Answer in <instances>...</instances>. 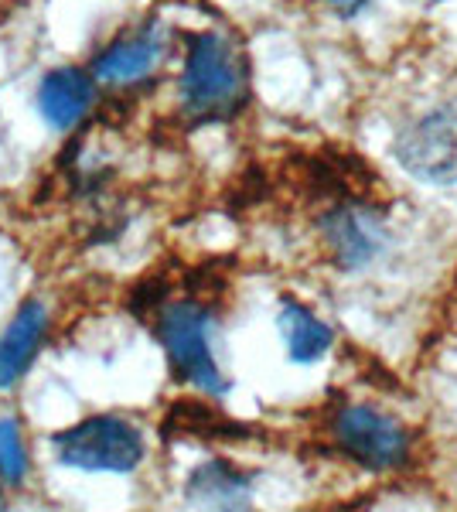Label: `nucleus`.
Wrapping results in <instances>:
<instances>
[{
	"mask_svg": "<svg viewBox=\"0 0 457 512\" xmlns=\"http://www.w3.org/2000/svg\"><path fill=\"white\" fill-rule=\"evenodd\" d=\"M324 4H328L331 11L338 14V18H355V14H362L365 7L372 4V0H324Z\"/></svg>",
	"mask_w": 457,
	"mask_h": 512,
	"instance_id": "nucleus-14",
	"label": "nucleus"
},
{
	"mask_svg": "<svg viewBox=\"0 0 457 512\" xmlns=\"http://www.w3.org/2000/svg\"><path fill=\"white\" fill-rule=\"evenodd\" d=\"M396 161L420 181L454 185L457 181V103L437 106L434 113L396 137Z\"/></svg>",
	"mask_w": 457,
	"mask_h": 512,
	"instance_id": "nucleus-4",
	"label": "nucleus"
},
{
	"mask_svg": "<svg viewBox=\"0 0 457 512\" xmlns=\"http://www.w3.org/2000/svg\"><path fill=\"white\" fill-rule=\"evenodd\" d=\"M96 99V76H86L82 69H55L41 79L38 110L55 130H69L86 117Z\"/></svg>",
	"mask_w": 457,
	"mask_h": 512,
	"instance_id": "nucleus-9",
	"label": "nucleus"
},
{
	"mask_svg": "<svg viewBox=\"0 0 457 512\" xmlns=\"http://www.w3.org/2000/svg\"><path fill=\"white\" fill-rule=\"evenodd\" d=\"M280 335H284L287 355L301 366L324 359L335 342V332L314 311H307L301 301H290V297L280 304Z\"/></svg>",
	"mask_w": 457,
	"mask_h": 512,
	"instance_id": "nucleus-11",
	"label": "nucleus"
},
{
	"mask_svg": "<svg viewBox=\"0 0 457 512\" xmlns=\"http://www.w3.org/2000/svg\"><path fill=\"white\" fill-rule=\"evenodd\" d=\"M157 338L168 352L171 369L181 379L195 383L202 393H229V379L222 376L212 355V315L195 301H164L157 308Z\"/></svg>",
	"mask_w": 457,
	"mask_h": 512,
	"instance_id": "nucleus-2",
	"label": "nucleus"
},
{
	"mask_svg": "<svg viewBox=\"0 0 457 512\" xmlns=\"http://www.w3.org/2000/svg\"><path fill=\"white\" fill-rule=\"evenodd\" d=\"M0 509H4V489H0Z\"/></svg>",
	"mask_w": 457,
	"mask_h": 512,
	"instance_id": "nucleus-15",
	"label": "nucleus"
},
{
	"mask_svg": "<svg viewBox=\"0 0 457 512\" xmlns=\"http://www.w3.org/2000/svg\"><path fill=\"white\" fill-rule=\"evenodd\" d=\"M335 441L348 458L359 461L369 472L400 468L410 454V434L396 417L376 407H345L335 417Z\"/></svg>",
	"mask_w": 457,
	"mask_h": 512,
	"instance_id": "nucleus-5",
	"label": "nucleus"
},
{
	"mask_svg": "<svg viewBox=\"0 0 457 512\" xmlns=\"http://www.w3.org/2000/svg\"><path fill=\"white\" fill-rule=\"evenodd\" d=\"M321 233L335 253L338 267L359 270L372 263L386 246V229H382L379 212L359 202H342L321 219Z\"/></svg>",
	"mask_w": 457,
	"mask_h": 512,
	"instance_id": "nucleus-6",
	"label": "nucleus"
},
{
	"mask_svg": "<svg viewBox=\"0 0 457 512\" xmlns=\"http://www.w3.org/2000/svg\"><path fill=\"white\" fill-rule=\"evenodd\" d=\"M28 475V454L14 420H0V478L7 485H21Z\"/></svg>",
	"mask_w": 457,
	"mask_h": 512,
	"instance_id": "nucleus-13",
	"label": "nucleus"
},
{
	"mask_svg": "<svg viewBox=\"0 0 457 512\" xmlns=\"http://www.w3.org/2000/svg\"><path fill=\"white\" fill-rule=\"evenodd\" d=\"M164 55V35L161 28L140 24V28L127 31L106 48L103 55L93 62V76L103 82H116V86H130V82L151 76Z\"/></svg>",
	"mask_w": 457,
	"mask_h": 512,
	"instance_id": "nucleus-7",
	"label": "nucleus"
},
{
	"mask_svg": "<svg viewBox=\"0 0 457 512\" xmlns=\"http://www.w3.org/2000/svg\"><path fill=\"white\" fill-rule=\"evenodd\" d=\"M48 315L41 301H24L11 325L0 332V390H11L31 369L35 355L45 342Z\"/></svg>",
	"mask_w": 457,
	"mask_h": 512,
	"instance_id": "nucleus-8",
	"label": "nucleus"
},
{
	"mask_svg": "<svg viewBox=\"0 0 457 512\" xmlns=\"http://www.w3.org/2000/svg\"><path fill=\"white\" fill-rule=\"evenodd\" d=\"M55 458L79 472L127 475L144 461V437L123 417H89L52 437Z\"/></svg>",
	"mask_w": 457,
	"mask_h": 512,
	"instance_id": "nucleus-3",
	"label": "nucleus"
},
{
	"mask_svg": "<svg viewBox=\"0 0 457 512\" xmlns=\"http://www.w3.org/2000/svg\"><path fill=\"white\" fill-rule=\"evenodd\" d=\"M164 437H205V441H232V437H246L249 431L243 424H232L219 410L202 400H181L178 407L168 410L161 424Z\"/></svg>",
	"mask_w": 457,
	"mask_h": 512,
	"instance_id": "nucleus-12",
	"label": "nucleus"
},
{
	"mask_svg": "<svg viewBox=\"0 0 457 512\" xmlns=\"http://www.w3.org/2000/svg\"><path fill=\"white\" fill-rule=\"evenodd\" d=\"M185 499L205 509H243L253 499V478L229 461L212 458L188 475Z\"/></svg>",
	"mask_w": 457,
	"mask_h": 512,
	"instance_id": "nucleus-10",
	"label": "nucleus"
},
{
	"mask_svg": "<svg viewBox=\"0 0 457 512\" xmlns=\"http://www.w3.org/2000/svg\"><path fill=\"white\" fill-rule=\"evenodd\" d=\"M249 99V65L226 35H191L181 69V110L191 123H226Z\"/></svg>",
	"mask_w": 457,
	"mask_h": 512,
	"instance_id": "nucleus-1",
	"label": "nucleus"
}]
</instances>
